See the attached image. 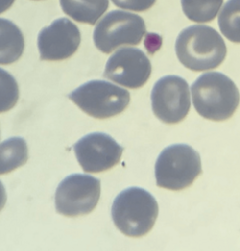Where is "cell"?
Masks as SVG:
<instances>
[{
  "label": "cell",
  "instance_id": "1",
  "mask_svg": "<svg viewBox=\"0 0 240 251\" xmlns=\"http://www.w3.org/2000/svg\"><path fill=\"white\" fill-rule=\"evenodd\" d=\"M192 98L196 112L211 121L231 118L240 105V94L235 82L221 72H208L192 85Z\"/></svg>",
  "mask_w": 240,
  "mask_h": 251
},
{
  "label": "cell",
  "instance_id": "2",
  "mask_svg": "<svg viewBox=\"0 0 240 251\" xmlns=\"http://www.w3.org/2000/svg\"><path fill=\"white\" fill-rule=\"evenodd\" d=\"M178 60L192 71L217 68L227 56V46L213 27L196 25L182 30L175 43Z\"/></svg>",
  "mask_w": 240,
  "mask_h": 251
},
{
  "label": "cell",
  "instance_id": "3",
  "mask_svg": "<svg viewBox=\"0 0 240 251\" xmlns=\"http://www.w3.org/2000/svg\"><path fill=\"white\" fill-rule=\"evenodd\" d=\"M112 219L120 232L132 238L148 234L159 214V205L151 193L139 187L121 191L112 204Z\"/></svg>",
  "mask_w": 240,
  "mask_h": 251
},
{
  "label": "cell",
  "instance_id": "4",
  "mask_svg": "<svg viewBox=\"0 0 240 251\" xmlns=\"http://www.w3.org/2000/svg\"><path fill=\"white\" fill-rule=\"evenodd\" d=\"M201 172L200 156L188 144H173L165 148L155 166L157 185L172 191L189 187Z\"/></svg>",
  "mask_w": 240,
  "mask_h": 251
},
{
  "label": "cell",
  "instance_id": "5",
  "mask_svg": "<svg viewBox=\"0 0 240 251\" xmlns=\"http://www.w3.org/2000/svg\"><path fill=\"white\" fill-rule=\"evenodd\" d=\"M68 98L85 113L97 119L120 114L130 101L128 91L102 80L83 84L71 92Z\"/></svg>",
  "mask_w": 240,
  "mask_h": 251
},
{
  "label": "cell",
  "instance_id": "6",
  "mask_svg": "<svg viewBox=\"0 0 240 251\" xmlns=\"http://www.w3.org/2000/svg\"><path fill=\"white\" fill-rule=\"evenodd\" d=\"M145 33V22L140 16L115 10L96 24L94 42L100 52L111 54L122 46L138 45Z\"/></svg>",
  "mask_w": 240,
  "mask_h": 251
},
{
  "label": "cell",
  "instance_id": "7",
  "mask_svg": "<svg viewBox=\"0 0 240 251\" xmlns=\"http://www.w3.org/2000/svg\"><path fill=\"white\" fill-rule=\"evenodd\" d=\"M100 180L89 175H71L64 178L56 191L57 211L76 217L91 213L100 198Z\"/></svg>",
  "mask_w": 240,
  "mask_h": 251
},
{
  "label": "cell",
  "instance_id": "8",
  "mask_svg": "<svg viewBox=\"0 0 240 251\" xmlns=\"http://www.w3.org/2000/svg\"><path fill=\"white\" fill-rule=\"evenodd\" d=\"M151 101L154 114L162 122L177 124L183 121L191 108L187 81L176 75L161 78L152 90Z\"/></svg>",
  "mask_w": 240,
  "mask_h": 251
},
{
  "label": "cell",
  "instance_id": "9",
  "mask_svg": "<svg viewBox=\"0 0 240 251\" xmlns=\"http://www.w3.org/2000/svg\"><path fill=\"white\" fill-rule=\"evenodd\" d=\"M76 158L86 173L96 174L115 167L121 158L122 146L104 132H93L74 145Z\"/></svg>",
  "mask_w": 240,
  "mask_h": 251
},
{
  "label": "cell",
  "instance_id": "10",
  "mask_svg": "<svg viewBox=\"0 0 240 251\" xmlns=\"http://www.w3.org/2000/svg\"><path fill=\"white\" fill-rule=\"evenodd\" d=\"M151 72V62L143 51L137 48H122L109 58L104 76L120 86L138 89L146 84Z\"/></svg>",
  "mask_w": 240,
  "mask_h": 251
},
{
  "label": "cell",
  "instance_id": "11",
  "mask_svg": "<svg viewBox=\"0 0 240 251\" xmlns=\"http://www.w3.org/2000/svg\"><path fill=\"white\" fill-rule=\"evenodd\" d=\"M81 43V33L66 18L54 21L38 34L37 46L43 61H63L75 54Z\"/></svg>",
  "mask_w": 240,
  "mask_h": 251
},
{
  "label": "cell",
  "instance_id": "12",
  "mask_svg": "<svg viewBox=\"0 0 240 251\" xmlns=\"http://www.w3.org/2000/svg\"><path fill=\"white\" fill-rule=\"evenodd\" d=\"M24 50V37L11 21L0 18V64L17 62Z\"/></svg>",
  "mask_w": 240,
  "mask_h": 251
},
{
  "label": "cell",
  "instance_id": "13",
  "mask_svg": "<svg viewBox=\"0 0 240 251\" xmlns=\"http://www.w3.org/2000/svg\"><path fill=\"white\" fill-rule=\"evenodd\" d=\"M62 11L74 21L96 25L109 7V0H60Z\"/></svg>",
  "mask_w": 240,
  "mask_h": 251
},
{
  "label": "cell",
  "instance_id": "14",
  "mask_svg": "<svg viewBox=\"0 0 240 251\" xmlns=\"http://www.w3.org/2000/svg\"><path fill=\"white\" fill-rule=\"evenodd\" d=\"M28 160L26 141L22 137H11L0 144V176L24 166Z\"/></svg>",
  "mask_w": 240,
  "mask_h": 251
},
{
  "label": "cell",
  "instance_id": "15",
  "mask_svg": "<svg viewBox=\"0 0 240 251\" xmlns=\"http://www.w3.org/2000/svg\"><path fill=\"white\" fill-rule=\"evenodd\" d=\"M224 0H181L186 17L194 23L204 24L213 21L218 15Z\"/></svg>",
  "mask_w": 240,
  "mask_h": 251
},
{
  "label": "cell",
  "instance_id": "16",
  "mask_svg": "<svg viewBox=\"0 0 240 251\" xmlns=\"http://www.w3.org/2000/svg\"><path fill=\"white\" fill-rule=\"evenodd\" d=\"M223 35L232 42L240 43V0H229L218 18Z\"/></svg>",
  "mask_w": 240,
  "mask_h": 251
},
{
  "label": "cell",
  "instance_id": "17",
  "mask_svg": "<svg viewBox=\"0 0 240 251\" xmlns=\"http://www.w3.org/2000/svg\"><path fill=\"white\" fill-rule=\"evenodd\" d=\"M19 96V85L16 79L0 68V113L11 110L17 104Z\"/></svg>",
  "mask_w": 240,
  "mask_h": 251
},
{
  "label": "cell",
  "instance_id": "18",
  "mask_svg": "<svg viewBox=\"0 0 240 251\" xmlns=\"http://www.w3.org/2000/svg\"><path fill=\"white\" fill-rule=\"evenodd\" d=\"M157 0H112L119 8L135 12H143L149 10Z\"/></svg>",
  "mask_w": 240,
  "mask_h": 251
},
{
  "label": "cell",
  "instance_id": "19",
  "mask_svg": "<svg viewBox=\"0 0 240 251\" xmlns=\"http://www.w3.org/2000/svg\"><path fill=\"white\" fill-rule=\"evenodd\" d=\"M7 201V195H6V190L4 188L2 182L0 181V210L4 207L5 203Z\"/></svg>",
  "mask_w": 240,
  "mask_h": 251
},
{
  "label": "cell",
  "instance_id": "20",
  "mask_svg": "<svg viewBox=\"0 0 240 251\" xmlns=\"http://www.w3.org/2000/svg\"><path fill=\"white\" fill-rule=\"evenodd\" d=\"M15 0H0V14L6 12L14 4Z\"/></svg>",
  "mask_w": 240,
  "mask_h": 251
}]
</instances>
